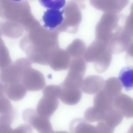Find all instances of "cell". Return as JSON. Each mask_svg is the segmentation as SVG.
Masks as SVG:
<instances>
[{"mask_svg": "<svg viewBox=\"0 0 133 133\" xmlns=\"http://www.w3.org/2000/svg\"><path fill=\"white\" fill-rule=\"evenodd\" d=\"M55 30L49 33H29V48L30 57L35 62L44 63H49L53 53L59 48L58 35Z\"/></svg>", "mask_w": 133, "mask_h": 133, "instance_id": "obj_1", "label": "cell"}, {"mask_svg": "<svg viewBox=\"0 0 133 133\" xmlns=\"http://www.w3.org/2000/svg\"><path fill=\"white\" fill-rule=\"evenodd\" d=\"M126 17L124 15L119 13H105L96 26L95 39L107 44L111 37L122 29Z\"/></svg>", "mask_w": 133, "mask_h": 133, "instance_id": "obj_2", "label": "cell"}, {"mask_svg": "<svg viewBox=\"0 0 133 133\" xmlns=\"http://www.w3.org/2000/svg\"><path fill=\"white\" fill-rule=\"evenodd\" d=\"M66 6L68 10L63 9L65 18L61 24L55 30L59 33L66 32L71 34L76 33L81 20V15L77 5L69 8L68 4Z\"/></svg>", "mask_w": 133, "mask_h": 133, "instance_id": "obj_3", "label": "cell"}, {"mask_svg": "<svg viewBox=\"0 0 133 133\" xmlns=\"http://www.w3.org/2000/svg\"><path fill=\"white\" fill-rule=\"evenodd\" d=\"M23 120L39 133L53 132L49 119L39 115L35 110L31 108L24 110L22 114Z\"/></svg>", "mask_w": 133, "mask_h": 133, "instance_id": "obj_4", "label": "cell"}, {"mask_svg": "<svg viewBox=\"0 0 133 133\" xmlns=\"http://www.w3.org/2000/svg\"><path fill=\"white\" fill-rule=\"evenodd\" d=\"M22 83L27 90L30 91L41 90L45 85V80L43 75L37 70L29 69L24 70Z\"/></svg>", "mask_w": 133, "mask_h": 133, "instance_id": "obj_5", "label": "cell"}, {"mask_svg": "<svg viewBox=\"0 0 133 133\" xmlns=\"http://www.w3.org/2000/svg\"><path fill=\"white\" fill-rule=\"evenodd\" d=\"M58 98L50 95H43L36 106L37 113L41 116L50 119L58 107Z\"/></svg>", "mask_w": 133, "mask_h": 133, "instance_id": "obj_6", "label": "cell"}, {"mask_svg": "<svg viewBox=\"0 0 133 133\" xmlns=\"http://www.w3.org/2000/svg\"><path fill=\"white\" fill-rule=\"evenodd\" d=\"M27 90L21 82H0V94H4L14 101L22 99L25 96Z\"/></svg>", "mask_w": 133, "mask_h": 133, "instance_id": "obj_7", "label": "cell"}, {"mask_svg": "<svg viewBox=\"0 0 133 133\" xmlns=\"http://www.w3.org/2000/svg\"><path fill=\"white\" fill-rule=\"evenodd\" d=\"M71 59L66 50L59 48L51 55L49 63L51 68L55 71L66 70L69 68Z\"/></svg>", "mask_w": 133, "mask_h": 133, "instance_id": "obj_8", "label": "cell"}, {"mask_svg": "<svg viewBox=\"0 0 133 133\" xmlns=\"http://www.w3.org/2000/svg\"><path fill=\"white\" fill-rule=\"evenodd\" d=\"M64 11L59 9H48L44 12L42 19L44 26L50 30H56L63 22Z\"/></svg>", "mask_w": 133, "mask_h": 133, "instance_id": "obj_9", "label": "cell"}, {"mask_svg": "<svg viewBox=\"0 0 133 133\" xmlns=\"http://www.w3.org/2000/svg\"><path fill=\"white\" fill-rule=\"evenodd\" d=\"M107 50L106 43L95 39L86 49L83 57L87 62H94Z\"/></svg>", "mask_w": 133, "mask_h": 133, "instance_id": "obj_10", "label": "cell"}, {"mask_svg": "<svg viewBox=\"0 0 133 133\" xmlns=\"http://www.w3.org/2000/svg\"><path fill=\"white\" fill-rule=\"evenodd\" d=\"M105 81L99 76L89 75L83 80L81 89L84 92L88 94H96L103 89Z\"/></svg>", "mask_w": 133, "mask_h": 133, "instance_id": "obj_11", "label": "cell"}, {"mask_svg": "<svg viewBox=\"0 0 133 133\" xmlns=\"http://www.w3.org/2000/svg\"><path fill=\"white\" fill-rule=\"evenodd\" d=\"M114 107L119 110L124 116L133 117V98L129 96L121 93L114 101Z\"/></svg>", "mask_w": 133, "mask_h": 133, "instance_id": "obj_12", "label": "cell"}, {"mask_svg": "<svg viewBox=\"0 0 133 133\" xmlns=\"http://www.w3.org/2000/svg\"><path fill=\"white\" fill-rule=\"evenodd\" d=\"M114 98L103 89L96 93L94 96L93 106L106 113L114 107Z\"/></svg>", "mask_w": 133, "mask_h": 133, "instance_id": "obj_13", "label": "cell"}, {"mask_svg": "<svg viewBox=\"0 0 133 133\" xmlns=\"http://www.w3.org/2000/svg\"><path fill=\"white\" fill-rule=\"evenodd\" d=\"M123 117L120 111L114 107L106 113L103 119L99 121L110 133H112L115 128L122 122Z\"/></svg>", "mask_w": 133, "mask_h": 133, "instance_id": "obj_14", "label": "cell"}, {"mask_svg": "<svg viewBox=\"0 0 133 133\" xmlns=\"http://www.w3.org/2000/svg\"><path fill=\"white\" fill-rule=\"evenodd\" d=\"M100 5L97 8L105 13L118 14L127 5L129 0H97Z\"/></svg>", "mask_w": 133, "mask_h": 133, "instance_id": "obj_15", "label": "cell"}, {"mask_svg": "<svg viewBox=\"0 0 133 133\" xmlns=\"http://www.w3.org/2000/svg\"><path fill=\"white\" fill-rule=\"evenodd\" d=\"M84 75L80 73L69 70L65 78L59 86L65 88L81 89Z\"/></svg>", "mask_w": 133, "mask_h": 133, "instance_id": "obj_16", "label": "cell"}, {"mask_svg": "<svg viewBox=\"0 0 133 133\" xmlns=\"http://www.w3.org/2000/svg\"><path fill=\"white\" fill-rule=\"evenodd\" d=\"M60 87L59 98L64 103L73 105L77 104L81 99L82 96L81 89H72Z\"/></svg>", "mask_w": 133, "mask_h": 133, "instance_id": "obj_17", "label": "cell"}, {"mask_svg": "<svg viewBox=\"0 0 133 133\" xmlns=\"http://www.w3.org/2000/svg\"><path fill=\"white\" fill-rule=\"evenodd\" d=\"M81 118H76L70 123V130L72 133H96V127Z\"/></svg>", "mask_w": 133, "mask_h": 133, "instance_id": "obj_18", "label": "cell"}, {"mask_svg": "<svg viewBox=\"0 0 133 133\" xmlns=\"http://www.w3.org/2000/svg\"><path fill=\"white\" fill-rule=\"evenodd\" d=\"M118 79L127 91L133 89V66L127 65L122 68L119 74Z\"/></svg>", "mask_w": 133, "mask_h": 133, "instance_id": "obj_19", "label": "cell"}, {"mask_svg": "<svg viewBox=\"0 0 133 133\" xmlns=\"http://www.w3.org/2000/svg\"><path fill=\"white\" fill-rule=\"evenodd\" d=\"M86 49L85 43L82 39H74L66 47V50L72 58L83 57Z\"/></svg>", "mask_w": 133, "mask_h": 133, "instance_id": "obj_20", "label": "cell"}, {"mask_svg": "<svg viewBox=\"0 0 133 133\" xmlns=\"http://www.w3.org/2000/svg\"><path fill=\"white\" fill-rule=\"evenodd\" d=\"M112 54L107 50L94 62V67L95 71L101 74L106 71L111 63Z\"/></svg>", "mask_w": 133, "mask_h": 133, "instance_id": "obj_21", "label": "cell"}, {"mask_svg": "<svg viewBox=\"0 0 133 133\" xmlns=\"http://www.w3.org/2000/svg\"><path fill=\"white\" fill-rule=\"evenodd\" d=\"M123 86L118 78L111 77L105 81L103 88L109 95L115 98L121 93Z\"/></svg>", "mask_w": 133, "mask_h": 133, "instance_id": "obj_22", "label": "cell"}, {"mask_svg": "<svg viewBox=\"0 0 133 133\" xmlns=\"http://www.w3.org/2000/svg\"><path fill=\"white\" fill-rule=\"evenodd\" d=\"M106 114L93 106L86 110L84 113V117L88 122L92 123L102 119Z\"/></svg>", "mask_w": 133, "mask_h": 133, "instance_id": "obj_23", "label": "cell"}, {"mask_svg": "<svg viewBox=\"0 0 133 133\" xmlns=\"http://www.w3.org/2000/svg\"><path fill=\"white\" fill-rule=\"evenodd\" d=\"M86 62L83 57L71 58L69 70L84 75L87 68Z\"/></svg>", "mask_w": 133, "mask_h": 133, "instance_id": "obj_24", "label": "cell"}, {"mask_svg": "<svg viewBox=\"0 0 133 133\" xmlns=\"http://www.w3.org/2000/svg\"><path fill=\"white\" fill-rule=\"evenodd\" d=\"M124 30L126 35L133 41V3L130 9V13L126 17Z\"/></svg>", "mask_w": 133, "mask_h": 133, "instance_id": "obj_25", "label": "cell"}, {"mask_svg": "<svg viewBox=\"0 0 133 133\" xmlns=\"http://www.w3.org/2000/svg\"><path fill=\"white\" fill-rule=\"evenodd\" d=\"M1 115L14 114L13 107L9 100L3 94H0Z\"/></svg>", "mask_w": 133, "mask_h": 133, "instance_id": "obj_26", "label": "cell"}, {"mask_svg": "<svg viewBox=\"0 0 133 133\" xmlns=\"http://www.w3.org/2000/svg\"><path fill=\"white\" fill-rule=\"evenodd\" d=\"M41 4L47 9H59L65 4V0H38Z\"/></svg>", "mask_w": 133, "mask_h": 133, "instance_id": "obj_27", "label": "cell"}, {"mask_svg": "<svg viewBox=\"0 0 133 133\" xmlns=\"http://www.w3.org/2000/svg\"><path fill=\"white\" fill-rule=\"evenodd\" d=\"M125 59V63L128 65L133 66V42L130 45L126 51Z\"/></svg>", "mask_w": 133, "mask_h": 133, "instance_id": "obj_28", "label": "cell"}, {"mask_svg": "<svg viewBox=\"0 0 133 133\" xmlns=\"http://www.w3.org/2000/svg\"><path fill=\"white\" fill-rule=\"evenodd\" d=\"M12 1L15 2H18L20 1L21 0H11Z\"/></svg>", "mask_w": 133, "mask_h": 133, "instance_id": "obj_29", "label": "cell"}]
</instances>
